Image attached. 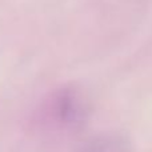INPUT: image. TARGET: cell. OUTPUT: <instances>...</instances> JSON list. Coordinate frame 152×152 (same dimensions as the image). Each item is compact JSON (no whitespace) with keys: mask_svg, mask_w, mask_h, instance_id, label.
I'll return each instance as SVG.
<instances>
[{"mask_svg":"<svg viewBox=\"0 0 152 152\" xmlns=\"http://www.w3.org/2000/svg\"><path fill=\"white\" fill-rule=\"evenodd\" d=\"M43 111L53 127L63 131H76L87 123L91 110L88 99L80 89L63 87L48 96Z\"/></svg>","mask_w":152,"mask_h":152,"instance_id":"6da1fadb","label":"cell"},{"mask_svg":"<svg viewBox=\"0 0 152 152\" xmlns=\"http://www.w3.org/2000/svg\"><path fill=\"white\" fill-rule=\"evenodd\" d=\"M77 152H134V147L124 135L103 132L86 140Z\"/></svg>","mask_w":152,"mask_h":152,"instance_id":"7a4b0ae2","label":"cell"}]
</instances>
